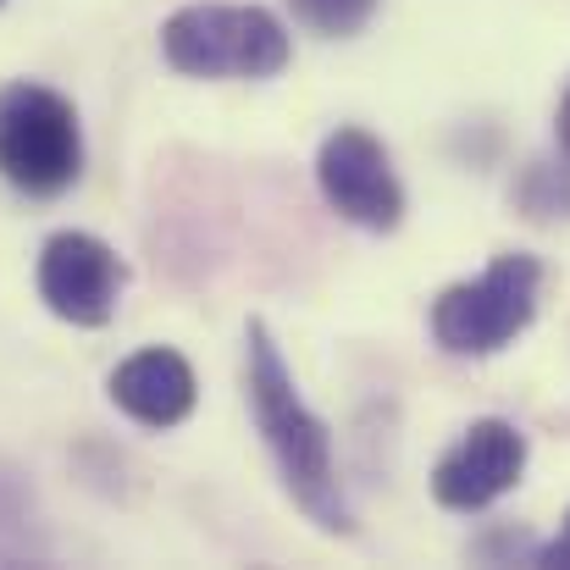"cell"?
<instances>
[{
	"instance_id": "cell-3",
	"label": "cell",
	"mask_w": 570,
	"mask_h": 570,
	"mask_svg": "<svg viewBox=\"0 0 570 570\" xmlns=\"http://www.w3.org/2000/svg\"><path fill=\"white\" fill-rule=\"evenodd\" d=\"M538 288H543L538 255H521V249L493 255L482 277L454 283L432 299L438 350H449L460 361H488V355L510 350L538 316Z\"/></svg>"
},
{
	"instance_id": "cell-7",
	"label": "cell",
	"mask_w": 570,
	"mask_h": 570,
	"mask_svg": "<svg viewBox=\"0 0 570 570\" xmlns=\"http://www.w3.org/2000/svg\"><path fill=\"white\" fill-rule=\"evenodd\" d=\"M527 471V432L515 421L482 415L465 426V438L438 460L432 471V499L454 515H476L493 499H504Z\"/></svg>"
},
{
	"instance_id": "cell-11",
	"label": "cell",
	"mask_w": 570,
	"mask_h": 570,
	"mask_svg": "<svg viewBox=\"0 0 570 570\" xmlns=\"http://www.w3.org/2000/svg\"><path fill=\"white\" fill-rule=\"evenodd\" d=\"M560 150H566V161H570V89H566V100H560Z\"/></svg>"
},
{
	"instance_id": "cell-2",
	"label": "cell",
	"mask_w": 570,
	"mask_h": 570,
	"mask_svg": "<svg viewBox=\"0 0 570 570\" xmlns=\"http://www.w3.org/2000/svg\"><path fill=\"white\" fill-rule=\"evenodd\" d=\"M161 56L184 78H277L294 45H288V28L266 6L199 0L167 17Z\"/></svg>"
},
{
	"instance_id": "cell-8",
	"label": "cell",
	"mask_w": 570,
	"mask_h": 570,
	"mask_svg": "<svg viewBox=\"0 0 570 570\" xmlns=\"http://www.w3.org/2000/svg\"><path fill=\"white\" fill-rule=\"evenodd\" d=\"M194 399H199V382H194V366L178 350H139L111 372V404L128 421L156 426V432L189 421Z\"/></svg>"
},
{
	"instance_id": "cell-9",
	"label": "cell",
	"mask_w": 570,
	"mask_h": 570,
	"mask_svg": "<svg viewBox=\"0 0 570 570\" xmlns=\"http://www.w3.org/2000/svg\"><path fill=\"white\" fill-rule=\"evenodd\" d=\"M288 6H294V17H299L305 28H316V33H327V39L361 33V28L372 22V11H377V0H288Z\"/></svg>"
},
{
	"instance_id": "cell-4",
	"label": "cell",
	"mask_w": 570,
	"mask_h": 570,
	"mask_svg": "<svg viewBox=\"0 0 570 570\" xmlns=\"http://www.w3.org/2000/svg\"><path fill=\"white\" fill-rule=\"evenodd\" d=\"M83 173V134L72 100L45 83L0 89V178L22 194H61Z\"/></svg>"
},
{
	"instance_id": "cell-1",
	"label": "cell",
	"mask_w": 570,
	"mask_h": 570,
	"mask_svg": "<svg viewBox=\"0 0 570 570\" xmlns=\"http://www.w3.org/2000/svg\"><path fill=\"white\" fill-rule=\"evenodd\" d=\"M244 393L261 426V443L288 488V499L333 538H355V510L344 499L338 482V460H333V432L327 421L299 399L294 372L277 350V338L266 333V322L244 327Z\"/></svg>"
},
{
	"instance_id": "cell-12",
	"label": "cell",
	"mask_w": 570,
	"mask_h": 570,
	"mask_svg": "<svg viewBox=\"0 0 570 570\" xmlns=\"http://www.w3.org/2000/svg\"><path fill=\"white\" fill-rule=\"evenodd\" d=\"M0 6H6V0H0Z\"/></svg>"
},
{
	"instance_id": "cell-5",
	"label": "cell",
	"mask_w": 570,
	"mask_h": 570,
	"mask_svg": "<svg viewBox=\"0 0 570 570\" xmlns=\"http://www.w3.org/2000/svg\"><path fill=\"white\" fill-rule=\"evenodd\" d=\"M128 266L95 233H56L39 249V299L72 327H106L122 299Z\"/></svg>"
},
{
	"instance_id": "cell-10",
	"label": "cell",
	"mask_w": 570,
	"mask_h": 570,
	"mask_svg": "<svg viewBox=\"0 0 570 570\" xmlns=\"http://www.w3.org/2000/svg\"><path fill=\"white\" fill-rule=\"evenodd\" d=\"M538 566H549V570H570V515H566V527H560V538L538 549Z\"/></svg>"
},
{
	"instance_id": "cell-6",
	"label": "cell",
	"mask_w": 570,
	"mask_h": 570,
	"mask_svg": "<svg viewBox=\"0 0 570 570\" xmlns=\"http://www.w3.org/2000/svg\"><path fill=\"white\" fill-rule=\"evenodd\" d=\"M316 184L344 222H355L366 233H393L404 222V189L393 178V161L366 128L327 134V145L316 156Z\"/></svg>"
}]
</instances>
